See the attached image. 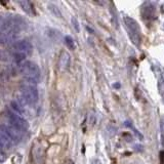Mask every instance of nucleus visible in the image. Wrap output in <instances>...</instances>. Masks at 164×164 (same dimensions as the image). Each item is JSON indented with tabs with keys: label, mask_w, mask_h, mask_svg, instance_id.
<instances>
[{
	"label": "nucleus",
	"mask_w": 164,
	"mask_h": 164,
	"mask_svg": "<svg viewBox=\"0 0 164 164\" xmlns=\"http://www.w3.org/2000/svg\"><path fill=\"white\" fill-rule=\"evenodd\" d=\"M64 164H74V162L71 160V159H68V160H66V161H65Z\"/></svg>",
	"instance_id": "dca6fc26"
},
{
	"label": "nucleus",
	"mask_w": 164,
	"mask_h": 164,
	"mask_svg": "<svg viewBox=\"0 0 164 164\" xmlns=\"http://www.w3.org/2000/svg\"><path fill=\"white\" fill-rule=\"evenodd\" d=\"M18 4L22 7V9L26 13L31 16L34 15V8H33V5L30 1H18Z\"/></svg>",
	"instance_id": "9d476101"
},
{
	"label": "nucleus",
	"mask_w": 164,
	"mask_h": 164,
	"mask_svg": "<svg viewBox=\"0 0 164 164\" xmlns=\"http://www.w3.org/2000/svg\"><path fill=\"white\" fill-rule=\"evenodd\" d=\"M58 66L60 68L61 71H66L70 68L71 66V57L67 51H62L58 58Z\"/></svg>",
	"instance_id": "1a4fd4ad"
},
{
	"label": "nucleus",
	"mask_w": 164,
	"mask_h": 164,
	"mask_svg": "<svg viewBox=\"0 0 164 164\" xmlns=\"http://www.w3.org/2000/svg\"><path fill=\"white\" fill-rule=\"evenodd\" d=\"M32 158L35 164H44L45 162V150L40 143H35L33 146Z\"/></svg>",
	"instance_id": "423d86ee"
},
{
	"label": "nucleus",
	"mask_w": 164,
	"mask_h": 164,
	"mask_svg": "<svg viewBox=\"0 0 164 164\" xmlns=\"http://www.w3.org/2000/svg\"><path fill=\"white\" fill-rule=\"evenodd\" d=\"M6 149H8V148L5 146V144H4V143L2 142V140L0 139V152H2V151H5Z\"/></svg>",
	"instance_id": "2eb2a0df"
},
{
	"label": "nucleus",
	"mask_w": 164,
	"mask_h": 164,
	"mask_svg": "<svg viewBox=\"0 0 164 164\" xmlns=\"http://www.w3.org/2000/svg\"><path fill=\"white\" fill-rule=\"evenodd\" d=\"M7 117L10 124L13 125V127L16 128V129L21 131H25L29 128V123L27 122V120L23 116L18 115V113L13 111H8Z\"/></svg>",
	"instance_id": "20e7f679"
},
{
	"label": "nucleus",
	"mask_w": 164,
	"mask_h": 164,
	"mask_svg": "<svg viewBox=\"0 0 164 164\" xmlns=\"http://www.w3.org/2000/svg\"><path fill=\"white\" fill-rule=\"evenodd\" d=\"M124 23H125L126 28H127L130 39L132 40L133 43L137 45L140 42V29L139 26H137V23L132 18H128V16L124 18Z\"/></svg>",
	"instance_id": "39448f33"
},
{
	"label": "nucleus",
	"mask_w": 164,
	"mask_h": 164,
	"mask_svg": "<svg viewBox=\"0 0 164 164\" xmlns=\"http://www.w3.org/2000/svg\"><path fill=\"white\" fill-rule=\"evenodd\" d=\"M64 41H65V44L68 46L70 49H72V50H74L75 48H76V45H75V42L73 40V38H72L71 36H66L64 38Z\"/></svg>",
	"instance_id": "f8f14e48"
},
{
	"label": "nucleus",
	"mask_w": 164,
	"mask_h": 164,
	"mask_svg": "<svg viewBox=\"0 0 164 164\" xmlns=\"http://www.w3.org/2000/svg\"><path fill=\"white\" fill-rule=\"evenodd\" d=\"M4 126V129H5L6 133H7L8 137L10 139L11 143L13 144H18L22 140V132L23 131L16 129V128L13 127V126H6V125H3Z\"/></svg>",
	"instance_id": "6e6552de"
},
{
	"label": "nucleus",
	"mask_w": 164,
	"mask_h": 164,
	"mask_svg": "<svg viewBox=\"0 0 164 164\" xmlns=\"http://www.w3.org/2000/svg\"><path fill=\"white\" fill-rule=\"evenodd\" d=\"M27 55H21V53H16L13 52V58L16 63H18V64H22V63L25 62V58Z\"/></svg>",
	"instance_id": "ddd939ff"
},
{
	"label": "nucleus",
	"mask_w": 164,
	"mask_h": 164,
	"mask_svg": "<svg viewBox=\"0 0 164 164\" xmlns=\"http://www.w3.org/2000/svg\"><path fill=\"white\" fill-rule=\"evenodd\" d=\"M32 49H33L32 43L28 40H21L13 44V50L16 53L28 55L32 52Z\"/></svg>",
	"instance_id": "0eeeda50"
},
{
	"label": "nucleus",
	"mask_w": 164,
	"mask_h": 164,
	"mask_svg": "<svg viewBox=\"0 0 164 164\" xmlns=\"http://www.w3.org/2000/svg\"><path fill=\"white\" fill-rule=\"evenodd\" d=\"M25 28L26 22L20 16H8L5 18L0 29V41L10 42L16 40Z\"/></svg>",
	"instance_id": "f257e3e1"
},
{
	"label": "nucleus",
	"mask_w": 164,
	"mask_h": 164,
	"mask_svg": "<svg viewBox=\"0 0 164 164\" xmlns=\"http://www.w3.org/2000/svg\"><path fill=\"white\" fill-rule=\"evenodd\" d=\"M48 9L51 11V13H52L55 16H57V18H62V13H61V10L58 8L57 5H55V4H48Z\"/></svg>",
	"instance_id": "9b49d317"
},
{
	"label": "nucleus",
	"mask_w": 164,
	"mask_h": 164,
	"mask_svg": "<svg viewBox=\"0 0 164 164\" xmlns=\"http://www.w3.org/2000/svg\"><path fill=\"white\" fill-rule=\"evenodd\" d=\"M21 95H22V100L25 103H27L29 106L34 105L38 102L39 92L35 84H31L26 82L21 87Z\"/></svg>",
	"instance_id": "7ed1b4c3"
},
{
	"label": "nucleus",
	"mask_w": 164,
	"mask_h": 164,
	"mask_svg": "<svg viewBox=\"0 0 164 164\" xmlns=\"http://www.w3.org/2000/svg\"><path fill=\"white\" fill-rule=\"evenodd\" d=\"M20 70L26 82H28V83L36 84L40 80V69H39L38 65L35 64V63L30 62V61H25L24 63L21 64Z\"/></svg>",
	"instance_id": "f03ea898"
},
{
	"label": "nucleus",
	"mask_w": 164,
	"mask_h": 164,
	"mask_svg": "<svg viewBox=\"0 0 164 164\" xmlns=\"http://www.w3.org/2000/svg\"><path fill=\"white\" fill-rule=\"evenodd\" d=\"M71 23H72V25H73L74 29L76 30L77 32L80 31V27H79V23H78V21H77V18H75V16H73V18H72Z\"/></svg>",
	"instance_id": "4468645a"
}]
</instances>
